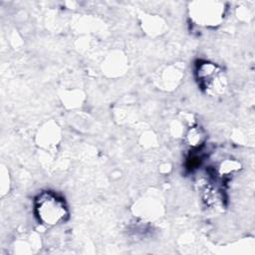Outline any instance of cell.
Masks as SVG:
<instances>
[{
  "mask_svg": "<svg viewBox=\"0 0 255 255\" xmlns=\"http://www.w3.org/2000/svg\"><path fill=\"white\" fill-rule=\"evenodd\" d=\"M36 213L39 220L46 225H57L68 216L64 201L53 193H42L36 200Z\"/></svg>",
  "mask_w": 255,
  "mask_h": 255,
  "instance_id": "cell-1",
  "label": "cell"
},
{
  "mask_svg": "<svg viewBox=\"0 0 255 255\" xmlns=\"http://www.w3.org/2000/svg\"><path fill=\"white\" fill-rule=\"evenodd\" d=\"M197 77L199 85L210 95L221 94L225 88L224 75L214 64H201L197 70Z\"/></svg>",
  "mask_w": 255,
  "mask_h": 255,
  "instance_id": "cell-2",
  "label": "cell"
}]
</instances>
